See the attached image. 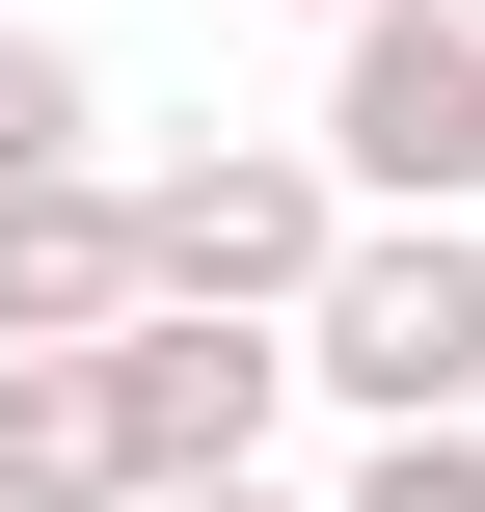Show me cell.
Instances as JSON below:
<instances>
[{
	"label": "cell",
	"mask_w": 485,
	"mask_h": 512,
	"mask_svg": "<svg viewBox=\"0 0 485 512\" xmlns=\"http://www.w3.org/2000/svg\"><path fill=\"white\" fill-rule=\"evenodd\" d=\"M297 405H351V432H485V216H351V243H324Z\"/></svg>",
	"instance_id": "obj_1"
},
{
	"label": "cell",
	"mask_w": 485,
	"mask_h": 512,
	"mask_svg": "<svg viewBox=\"0 0 485 512\" xmlns=\"http://www.w3.org/2000/svg\"><path fill=\"white\" fill-rule=\"evenodd\" d=\"M324 243H351L324 135H189V162H135V297H162V324H297Z\"/></svg>",
	"instance_id": "obj_2"
},
{
	"label": "cell",
	"mask_w": 485,
	"mask_h": 512,
	"mask_svg": "<svg viewBox=\"0 0 485 512\" xmlns=\"http://www.w3.org/2000/svg\"><path fill=\"white\" fill-rule=\"evenodd\" d=\"M324 189L351 216H485V0H351L324 27Z\"/></svg>",
	"instance_id": "obj_3"
},
{
	"label": "cell",
	"mask_w": 485,
	"mask_h": 512,
	"mask_svg": "<svg viewBox=\"0 0 485 512\" xmlns=\"http://www.w3.org/2000/svg\"><path fill=\"white\" fill-rule=\"evenodd\" d=\"M270 405H297V324H162V297L108 324V432H135V512H162V486H243V459H270Z\"/></svg>",
	"instance_id": "obj_4"
},
{
	"label": "cell",
	"mask_w": 485,
	"mask_h": 512,
	"mask_svg": "<svg viewBox=\"0 0 485 512\" xmlns=\"http://www.w3.org/2000/svg\"><path fill=\"white\" fill-rule=\"evenodd\" d=\"M108 324H135V189L108 162L0 189V351H108Z\"/></svg>",
	"instance_id": "obj_5"
},
{
	"label": "cell",
	"mask_w": 485,
	"mask_h": 512,
	"mask_svg": "<svg viewBox=\"0 0 485 512\" xmlns=\"http://www.w3.org/2000/svg\"><path fill=\"white\" fill-rule=\"evenodd\" d=\"M0 512H135V432H108V351H0Z\"/></svg>",
	"instance_id": "obj_6"
},
{
	"label": "cell",
	"mask_w": 485,
	"mask_h": 512,
	"mask_svg": "<svg viewBox=\"0 0 485 512\" xmlns=\"http://www.w3.org/2000/svg\"><path fill=\"white\" fill-rule=\"evenodd\" d=\"M81 135H108V81H81V54H54V27H0V189H54V162H81Z\"/></svg>",
	"instance_id": "obj_7"
},
{
	"label": "cell",
	"mask_w": 485,
	"mask_h": 512,
	"mask_svg": "<svg viewBox=\"0 0 485 512\" xmlns=\"http://www.w3.org/2000/svg\"><path fill=\"white\" fill-rule=\"evenodd\" d=\"M351 512H485V432H378V459H351Z\"/></svg>",
	"instance_id": "obj_8"
},
{
	"label": "cell",
	"mask_w": 485,
	"mask_h": 512,
	"mask_svg": "<svg viewBox=\"0 0 485 512\" xmlns=\"http://www.w3.org/2000/svg\"><path fill=\"white\" fill-rule=\"evenodd\" d=\"M162 512H297V486H270V459H243V486H162Z\"/></svg>",
	"instance_id": "obj_9"
},
{
	"label": "cell",
	"mask_w": 485,
	"mask_h": 512,
	"mask_svg": "<svg viewBox=\"0 0 485 512\" xmlns=\"http://www.w3.org/2000/svg\"><path fill=\"white\" fill-rule=\"evenodd\" d=\"M324 27H351V0H324Z\"/></svg>",
	"instance_id": "obj_10"
}]
</instances>
